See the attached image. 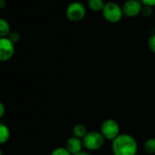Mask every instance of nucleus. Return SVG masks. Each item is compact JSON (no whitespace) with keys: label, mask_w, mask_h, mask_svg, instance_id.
Segmentation results:
<instances>
[{"label":"nucleus","mask_w":155,"mask_h":155,"mask_svg":"<svg viewBox=\"0 0 155 155\" xmlns=\"http://www.w3.org/2000/svg\"><path fill=\"white\" fill-rule=\"evenodd\" d=\"M111 150L113 155H136L138 143L131 134H122L111 142Z\"/></svg>","instance_id":"nucleus-1"},{"label":"nucleus","mask_w":155,"mask_h":155,"mask_svg":"<svg viewBox=\"0 0 155 155\" xmlns=\"http://www.w3.org/2000/svg\"><path fill=\"white\" fill-rule=\"evenodd\" d=\"M83 147L90 152L98 151L102 148L105 143V138L98 131H90L82 139Z\"/></svg>","instance_id":"nucleus-2"},{"label":"nucleus","mask_w":155,"mask_h":155,"mask_svg":"<svg viewBox=\"0 0 155 155\" xmlns=\"http://www.w3.org/2000/svg\"><path fill=\"white\" fill-rule=\"evenodd\" d=\"M100 132L103 135L105 140L112 142L121 134L120 124L114 119H106L102 122Z\"/></svg>","instance_id":"nucleus-3"},{"label":"nucleus","mask_w":155,"mask_h":155,"mask_svg":"<svg viewBox=\"0 0 155 155\" xmlns=\"http://www.w3.org/2000/svg\"><path fill=\"white\" fill-rule=\"evenodd\" d=\"M104 18L110 23H117L119 22L123 15L122 7H121L118 4L114 2H110L105 4V6L102 10Z\"/></svg>","instance_id":"nucleus-4"},{"label":"nucleus","mask_w":155,"mask_h":155,"mask_svg":"<svg viewBox=\"0 0 155 155\" xmlns=\"http://www.w3.org/2000/svg\"><path fill=\"white\" fill-rule=\"evenodd\" d=\"M86 9L81 3L73 2L71 3L66 11V15L68 19L71 22H79L82 20L85 16Z\"/></svg>","instance_id":"nucleus-5"},{"label":"nucleus","mask_w":155,"mask_h":155,"mask_svg":"<svg viewBox=\"0 0 155 155\" xmlns=\"http://www.w3.org/2000/svg\"><path fill=\"white\" fill-rule=\"evenodd\" d=\"M15 53V45L8 37L0 38V61L5 62L12 58Z\"/></svg>","instance_id":"nucleus-6"},{"label":"nucleus","mask_w":155,"mask_h":155,"mask_svg":"<svg viewBox=\"0 0 155 155\" xmlns=\"http://www.w3.org/2000/svg\"><path fill=\"white\" fill-rule=\"evenodd\" d=\"M143 9V4L140 0H127L122 5V12L128 17L138 15Z\"/></svg>","instance_id":"nucleus-7"},{"label":"nucleus","mask_w":155,"mask_h":155,"mask_svg":"<svg viewBox=\"0 0 155 155\" xmlns=\"http://www.w3.org/2000/svg\"><path fill=\"white\" fill-rule=\"evenodd\" d=\"M65 148L71 153L72 155L76 154L79 152L82 151L83 147V143L82 140L79 138H77L75 136H72L70 138H69L66 142V145Z\"/></svg>","instance_id":"nucleus-8"},{"label":"nucleus","mask_w":155,"mask_h":155,"mask_svg":"<svg viewBox=\"0 0 155 155\" xmlns=\"http://www.w3.org/2000/svg\"><path fill=\"white\" fill-rule=\"evenodd\" d=\"M87 134H88L87 127L84 124H77L72 128V134H73V136H75L77 138H79L81 140L84 138V136Z\"/></svg>","instance_id":"nucleus-9"},{"label":"nucleus","mask_w":155,"mask_h":155,"mask_svg":"<svg viewBox=\"0 0 155 155\" xmlns=\"http://www.w3.org/2000/svg\"><path fill=\"white\" fill-rule=\"evenodd\" d=\"M10 25L9 23L0 17V38L2 37H7L10 34Z\"/></svg>","instance_id":"nucleus-10"},{"label":"nucleus","mask_w":155,"mask_h":155,"mask_svg":"<svg viewBox=\"0 0 155 155\" xmlns=\"http://www.w3.org/2000/svg\"><path fill=\"white\" fill-rule=\"evenodd\" d=\"M10 138V131L8 127L4 124H0V144L6 143Z\"/></svg>","instance_id":"nucleus-11"},{"label":"nucleus","mask_w":155,"mask_h":155,"mask_svg":"<svg viewBox=\"0 0 155 155\" xmlns=\"http://www.w3.org/2000/svg\"><path fill=\"white\" fill-rule=\"evenodd\" d=\"M143 149L146 153L150 155L155 154V138H149L143 143Z\"/></svg>","instance_id":"nucleus-12"},{"label":"nucleus","mask_w":155,"mask_h":155,"mask_svg":"<svg viewBox=\"0 0 155 155\" xmlns=\"http://www.w3.org/2000/svg\"><path fill=\"white\" fill-rule=\"evenodd\" d=\"M88 5H89V7L92 11L103 10V8L105 6V4H104L103 0H89Z\"/></svg>","instance_id":"nucleus-13"},{"label":"nucleus","mask_w":155,"mask_h":155,"mask_svg":"<svg viewBox=\"0 0 155 155\" xmlns=\"http://www.w3.org/2000/svg\"><path fill=\"white\" fill-rule=\"evenodd\" d=\"M50 155H72L65 147H58L54 149Z\"/></svg>","instance_id":"nucleus-14"},{"label":"nucleus","mask_w":155,"mask_h":155,"mask_svg":"<svg viewBox=\"0 0 155 155\" xmlns=\"http://www.w3.org/2000/svg\"><path fill=\"white\" fill-rule=\"evenodd\" d=\"M8 38L15 44V43H17L19 40H20V35L16 32H11L8 35Z\"/></svg>","instance_id":"nucleus-15"},{"label":"nucleus","mask_w":155,"mask_h":155,"mask_svg":"<svg viewBox=\"0 0 155 155\" xmlns=\"http://www.w3.org/2000/svg\"><path fill=\"white\" fill-rule=\"evenodd\" d=\"M148 45H149V48L151 49V51L155 54V34L149 38Z\"/></svg>","instance_id":"nucleus-16"},{"label":"nucleus","mask_w":155,"mask_h":155,"mask_svg":"<svg viewBox=\"0 0 155 155\" xmlns=\"http://www.w3.org/2000/svg\"><path fill=\"white\" fill-rule=\"evenodd\" d=\"M143 5L146 6H155V0H140Z\"/></svg>","instance_id":"nucleus-17"},{"label":"nucleus","mask_w":155,"mask_h":155,"mask_svg":"<svg viewBox=\"0 0 155 155\" xmlns=\"http://www.w3.org/2000/svg\"><path fill=\"white\" fill-rule=\"evenodd\" d=\"M5 113V105L0 102V118H2V117L4 116Z\"/></svg>","instance_id":"nucleus-18"},{"label":"nucleus","mask_w":155,"mask_h":155,"mask_svg":"<svg viewBox=\"0 0 155 155\" xmlns=\"http://www.w3.org/2000/svg\"><path fill=\"white\" fill-rule=\"evenodd\" d=\"M5 5H6L5 0H0V9L4 8V7L5 6Z\"/></svg>","instance_id":"nucleus-19"},{"label":"nucleus","mask_w":155,"mask_h":155,"mask_svg":"<svg viewBox=\"0 0 155 155\" xmlns=\"http://www.w3.org/2000/svg\"><path fill=\"white\" fill-rule=\"evenodd\" d=\"M74 155H91L89 152H85V151H81V152H79V153H76V154Z\"/></svg>","instance_id":"nucleus-20"},{"label":"nucleus","mask_w":155,"mask_h":155,"mask_svg":"<svg viewBox=\"0 0 155 155\" xmlns=\"http://www.w3.org/2000/svg\"><path fill=\"white\" fill-rule=\"evenodd\" d=\"M0 155H3V151L1 149H0Z\"/></svg>","instance_id":"nucleus-21"}]
</instances>
